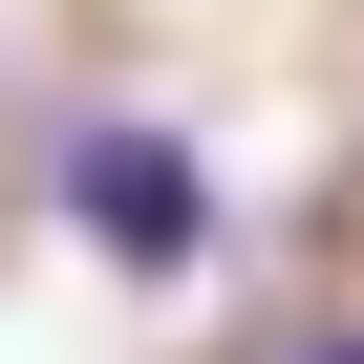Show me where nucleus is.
<instances>
[{"label": "nucleus", "instance_id": "obj_1", "mask_svg": "<svg viewBox=\"0 0 364 364\" xmlns=\"http://www.w3.org/2000/svg\"><path fill=\"white\" fill-rule=\"evenodd\" d=\"M43 193H65V236L129 279V300H171L215 257V171H193V129H150V107H86L65 150H43Z\"/></svg>", "mask_w": 364, "mask_h": 364}, {"label": "nucleus", "instance_id": "obj_2", "mask_svg": "<svg viewBox=\"0 0 364 364\" xmlns=\"http://www.w3.org/2000/svg\"><path fill=\"white\" fill-rule=\"evenodd\" d=\"M279 364H364V321H321V343H279Z\"/></svg>", "mask_w": 364, "mask_h": 364}]
</instances>
